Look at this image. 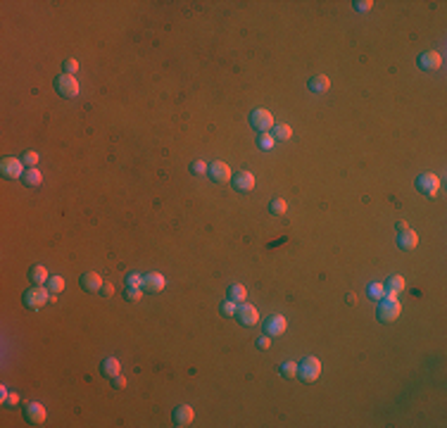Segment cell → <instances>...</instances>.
Wrapping results in <instances>:
<instances>
[{"label":"cell","mask_w":447,"mask_h":428,"mask_svg":"<svg viewBox=\"0 0 447 428\" xmlns=\"http://www.w3.org/2000/svg\"><path fill=\"white\" fill-rule=\"evenodd\" d=\"M236 309H238V302H233V300H226L219 307V312H221L223 317H236Z\"/></svg>","instance_id":"obj_31"},{"label":"cell","mask_w":447,"mask_h":428,"mask_svg":"<svg viewBox=\"0 0 447 428\" xmlns=\"http://www.w3.org/2000/svg\"><path fill=\"white\" fill-rule=\"evenodd\" d=\"M193 409L188 407V404H178L176 409H174V414H171V421H174V426L184 428V426H191L193 423Z\"/></svg>","instance_id":"obj_13"},{"label":"cell","mask_w":447,"mask_h":428,"mask_svg":"<svg viewBox=\"0 0 447 428\" xmlns=\"http://www.w3.org/2000/svg\"><path fill=\"white\" fill-rule=\"evenodd\" d=\"M100 285H103V279H100L95 271H86L81 274V288H84L86 293H98Z\"/></svg>","instance_id":"obj_17"},{"label":"cell","mask_w":447,"mask_h":428,"mask_svg":"<svg viewBox=\"0 0 447 428\" xmlns=\"http://www.w3.org/2000/svg\"><path fill=\"white\" fill-rule=\"evenodd\" d=\"M419 67L423 71H435L442 67V55L435 50H426L423 55H419Z\"/></svg>","instance_id":"obj_10"},{"label":"cell","mask_w":447,"mask_h":428,"mask_svg":"<svg viewBox=\"0 0 447 428\" xmlns=\"http://www.w3.org/2000/svg\"><path fill=\"white\" fill-rule=\"evenodd\" d=\"M321 374V362L316 357H304L302 362L297 364V376L302 378L304 383H314Z\"/></svg>","instance_id":"obj_2"},{"label":"cell","mask_w":447,"mask_h":428,"mask_svg":"<svg viewBox=\"0 0 447 428\" xmlns=\"http://www.w3.org/2000/svg\"><path fill=\"white\" fill-rule=\"evenodd\" d=\"M207 169H210V164H205L202 160H195V162L191 164V171L195 176H205V174H207Z\"/></svg>","instance_id":"obj_33"},{"label":"cell","mask_w":447,"mask_h":428,"mask_svg":"<svg viewBox=\"0 0 447 428\" xmlns=\"http://www.w3.org/2000/svg\"><path fill=\"white\" fill-rule=\"evenodd\" d=\"M286 326H288L286 317L274 314V317H269L264 321V331H267V336H283V333H286Z\"/></svg>","instance_id":"obj_14"},{"label":"cell","mask_w":447,"mask_h":428,"mask_svg":"<svg viewBox=\"0 0 447 428\" xmlns=\"http://www.w3.org/2000/svg\"><path fill=\"white\" fill-rule=\"evenodd\" d=\"M400 314H402V305L397 302V298H383L378 309H376V317H378V321H383V324L397 321Z\"/></svg>","instance_id":"obj_1"},{"label":"cell","mask_w":447,"mask_h":428,"mask_svg":"<svg viewBox=\"0 0 447 428\" xmlns=\"http://www.w3.org/2000/svg\"><path fill=\"white\" fill-rule=\"evenodd\" d=\"M165 285H167L165 276H162V274H157V271H150L148 276H143V290L152 293V295L162 293V290H165Z\"/></svg>","instance_id":"obj_11"},{"label":"cell","mask_w":447,"mask_h":428,"mask_svg":"<svg viewBox=\"0 0 447 428\" xmlns=\"http://www.w3.org/2000/svg\"><path fill=\"white\" fill-rule=\"evenodd\" d=\"M48 290L62 293L65 290V279H62V276H50V279H48Z\"/></svg>","instance_id":"obj_30"},{"label":"cell","mask_w":447,"mask_h":428,"mask_svg":"<svg viewBox=\"0 0 447 428\" xmlns=\"http://www.w3.org/2000/svg\"><path fill=\"white\" fill-rule=\"evenodd\" d=\"M290 136H293V129L288 124H274V138L276 141H290Z\"/></svg>","instance_id":"obj_24"},{"label":"cell","mask_w":447,"mask_h":428,"mask_svg":"<svg viewBox=\"0 0 447 428\" xmlns=\"http://www.w3.org/2000/svg\"><path fill=\"white\" fill-rule=\"evenodd\" d=\"M46 302H50V295H48V290L43 285H31V288L24 293V305H27V309L36 312L46 305Z\"/></svg>","instance_id":"obj_4"},{"label":"cell","mask_w":447,"mask_h":428,"mask_svg":"<svg viewBox=\"0 0 447 428\" xmlns=\"http://www.w3.org/2000/svg\"><path fill=\"white\" fill-rule=\"evenodd\" d=\"M255 343H257V347H259V350H269V347H271V336H259Z\"/></svg>","instance_id":"obj_36"},{"label":"cell","mask_w":447,"mask_h":428,"mask_svg":"<svg viewBox=\"0 0 447 428\" xmlns=\"http://www.w3.org/2000/svg\"><path fill=\"white\" fill-rule=\"evenodd\" d=\"M119 369H121V364H119L117 357H105V359L100 362V374L105 378H114L119 374Z\"/></svg>","instance_id":"obj_18"},{"label":"cell","mask_w":447,"mask_h":428,"mask_svg":"<svg viewBox=\"0 0 447 428\" xmlns=\"http://www.w3.org/2000/svg\"><path fill=\"white\" fill-rule=\"evenodd\" d=\"M278 374H281L283 378H295L297 376V364L295 362H286V364H281V366H278Z\"/></svg>","instance_id":"obj_25"},{"label":"cell","mask_w":447,"mask_h":428,"mask_svg":"<svg viewBox=\"0 0 447 428\" xmlns=\"http://www.w3.org/2000/svg\"><path fill=\"white\" fill-rule=\"evenodd\" d=\"M348 302H350V305H355V302H357V295H355V293H350V295H348Z\"/></svg>","instance_id":"obj_42"},{"label":"cell","mask_w":447,"mask_h":428,"mask_svg":"<svg viewBox=\"0 0 447 428\" xmlns=\"http://www.w3.org/2000/svg\"><path fill=\"white\" fill-rule=\"evenodd\" d=\"M48 269L43 264H33L31 269H29V281H31L33 285H43V283H48Z\"/></svg>","instance_id":"obj_20"},{"label":"cell","mask_w":447,"mask_h":428,"mask_svg":"<svg viewBox=\"0 0 447 428\" xmlns=\"http://www.w3.org/2000/svg\"><path fill=\"white\" fill-rule=\"evenodd\" d=\"M367 293H369V298L371 300H383L385 298V288H383V283H371L367 288Z\"/></svg>","instance_id":"obj_27"},{"label":"cell","mask_w":447,"mask_h":428,"mask_svg":"<svg viewBox=\"0 0 447 428\" xmlns=\"http://www.w3.org/2000/svg\"><path fill=\"white\" fill-rule=\"evenodd\" d=\"M126 285H133V288H143V276H140V274H129V276H126Z\"/></svg>","instance_id":"obj_34"},{"label":"cell","mask_w":447,"mask_h":428,"mask_svg":"<svg viewBox=\"0 0 447 428\" xmlns=\"http://www.w3.org/2000/svg\"><path fill=\"white\" fill-rule=\"evenodd\" d=\"M24 416H27V421L33 423V426H43L46 423V409L38 402H29L24 407Z\"/></svg>","instance_id":"obj_12"},{"label":"cell","mask_w":447,"mask_h":428,"mask_svg":"<svg viewBox=\"0 0 447 428\" xmlns=\"http://www.w3.org/2000/svg\"><path fill=\"white\" fill-rule=\"evenodd\" d=\"M407 228H409L407 221H397V231H407Z\"/></svg>","instance_id":"obj_41"},{"label":"cell","mask_w":447,"mask_h":428,"mask_svg":"<svg viewBox=\"0 0 447 428\" xmlns=\"http://www.w3.org/2000/svg\"><path fill=\"white\" fill-rule=\"evenodd\" d=\"M383 288H385V298H397V295L404 290V279H402V276H390V279L383 283Z\"/></svg>","instance_id":"obj_19"},{"label":"cell","mask_w":447,"mask_h":428,"mask_svg":"<svg viewBox=\"0 0 447 428\" xmlns=\"http://www.w3.org/2000/svg\"><path fill=\"white\" fill-rule=\"evenodd\" d=\"M286 209H288V205H286V200H281V198H274L269 205V212L276 214V217H281V214H286Z\"/></svg>","instance_id":"obj_28"},{"label":"cell","mask_w":447,"mask_h":428,"mask_svg":"<svg viewBox=\"0 0 447 428\" xmlns=\"http://www.w3.org/2000/svg\"><path fill=\"white\" fill-rule=\"evenodd\" d=\"M416 190H419L421 195H426V198H435L438 195V190H440V179L435 174H421L419 179H416Z\"/></svg>","instance_id":"obj_6"},{"label":"cell","mask_w":447,"mask_h":428,"mask_svg":"<svg viewBox=\"0 0 447 428\" xmlns=\"http://www.w3.org/2000/svg\"><path fill=\"white\" fill-rule=\"evenodd\" d=\"M257 145H259L262 150H271L274 145H276V138L271 136V133H267V131H264V133H259V138H257Z\"/></svg>","instance_id":"obj_26"},{"label":"cell","mask_w":447,"mask_h":428,"mask_svg":"<svg viewBox=\"0 0 447 428\" xmlns=\"http://www.w3.org/2000/svg\"><path fill=\"white\" fill-rule=\"evenodd\" d=\"M236 319L245 326H255L259 321V312H257V307L248 305V302H240L236 309Z\"/></svg>","instance_id":"obj_9"},{"label":"cell","mask_w":447,"mask_h":428,"mask_svg":"<svg viewBox=\"0 0 447 428\" xmlns=\"http://www.w3.org/2000/svg\"><path fill=\"white\" fill-rule=\"evenodd\" d=\"M38 160H40V155L36 152V150H27V152L22 155V162L27 164V167H36V164H38Z\"/></svg>","instance_id":"obj_32"},{"label":"cell","mask_w":447,"mask_h":428,"mask_svg":"<svg viewBox=\"0 0 447 428\" xmlns=\"http://www.w3.org/2000/svg\"><path fill=\"white\" fill-rule=\"evenodd\" d=\"M98 293L103 295V298H112V293H114V285H112V283H103Z\"/></svg>","instance_id":"obj_38"},{"label":"cell","mask_w":447,"mask_h":428,"mask_svg":"<svg viewBox=\"0 0 447 428\" xmlns=\"http://www.w3.org/2000/svg\"><path fill=\"white\" fill-rule=\"evenodd\" d=\"M55 91L62 98H67V100H72V98L79 95V81H76L72 74H59V76L55 79Z\"/></svg>","instance_id":"obj_5"},{"label":"cell","mask_w":447,"mask_h":428,"mask_svg":"<svg viewBox=\"0 0 447 428\" xmlns=\"http://www.w3.org/2000/svg\"><path fill=\"white\" fill-rule=\"evenodd\" d=\"M17 402H19V395L17 393H7V397L3 400V407H14Z\"/></svg>","instance_id":"obj_37"},{"label":"cell","mask_w":447,"mask_h":428,"mask_svg":"<svg viewBox=\"0 0 447 428\" xmlns=\"http://www.w3.org/2000/svg\"><path fill=\"white\" fill-rule=\"evenodd\" d=\"M76 69H79V62H76V60L74 57H69V60H65V74H76Z\"/></svg>","instance_id":"obj_35"},{"label":"cell","mask_w":447,"mask_h":428,"mask_svg":"<svg viewBox=\"0 0 447 428\" xmlns=\"http://www.w3.org/2000/svg\"><path fill=\"white\" fill-rule=\"evenodd\" d=\"M250 124H252V129H257L259 133H264V131L274 129V114H271L269 110L257 107V110L250 114Z\"/></svg>","instance_id":"obj_7"},{"label":"cell","mask_w":447,"mask_h":428,"mask_svg":"<svg viewBox=\"0 0 447 428\" xmlns=\"http://www.w3.org/2000/svg\"><path fill=\"white\" fill-rule=\"evenodd\" d=\"M231 183H233V188L238 193H248V190L255 188V176H252V171H240L238 176L231 179Z\"/></svg>","instance_id":"obj_15"},{"label":"cell","mask_w":447,"mask_h":428,"mask_svg":"<svg viewBox=\"0 0 447 428\" xmlns=\"http://www.w3.org/2000/svg\"><path fill=\"white\" fill-rule=\"evenodd\" d=\"M207 176H210L214 183H226L231 181L233 176H231V169L226 162H221V160H217V162H212L210 169H207Z\"/></svg>","instance_id":"obj_8"},{"label":"cell","mask_w":447,"mask_h":428,"mask_svg":"<svg viewBox=\"0 0 447 428\" xmlns=\"http://www.w3.org/2000/svg\"><path fill=\"white\" fill-rule=\"evenodd\" d=\"M112 383H114V390H121V388L126 385V378H124V376H119V374H117V376L112 378Z\"/></svg>","instance_id":"obj_40"},{"label":"cell","mask_w":447,"mask_h":428,"mask_svg":"<svg viewBox=\"0 0 447 428\" xmlns=\"http://www.w3.org/2000/svg\"><path fill=\"white\" fill-rule=\"evenodd\" d=\"M245 298H248V290H245V285H240V283H233L229 288V300H233V302H245Z\"/></svg>","instance_id":"obj_23"},{"label":"cell","mask_w":447,"mask_h":428,"mask_svg":"<svg viewBox=\"0 0 447 428\" xmlns=\"http://www.w3.org/2000/svg\"><path fill=\"white\" fill-rule=\"evenodd\" d=\"M416 245H419V236H416V231H412V228L400 231V236H397V247H400V250H414Z\"/></svg>","instance_id":"obj_16"},{"label":"cell","mask_w":447,"mask_h":428,"mask_svg":"<svg viewBox=\"0 0 447 428\" xmlns=\"http://www.w3.org/2000/svg\"><path fill=\"white\" fill-rule=\"evenodd\" d=\"M40 181H43V174H40L36 167H29L24 174H22V183L27 186V188H36V186H40Z\"/></svg>","instance_id":"obj_21"},{"label":"cell","mask_w":447,"mask_h":428,"mask_svg":"<svg viewBox=\"0 0 447 428\" xmlns=\"http://www.w3.org/2000/svg\"><path fill=\"white\" fill-rule=\"evenodd\" d=\"M124 298L129 300V302H138V300L143 298V288H133V285H126Z\"/></svg>","instance_id":"obj_29"},{"label":"cell","mask_w":447,"mask_h":428,"mask_svg":"<svg viewBox=\"0 0 447 428\" xmlns=\"http://www.w3.org/2000/svg\"><path fill=\"white\" fill-rule=\"evenodd\" d=\"M0 174H3V179H22V174H24V162H22V157L5 155L0 160Z\"/></svg>","instance_id":"obj_3"},{"label":"cell","mask_w":447,"mask_h":428,"mask_svg":"<svg viewBox=\"0 0 447 428\" xmlns=\"http://www.w3.org/2000/svg\"><path fill=\"white\" fill-rule=\"evenodd\" d=\"M371 5H374L371 0H359V3H355V10H359V12H367Z\"/></svg>","instance_id":"obj_39"},{"label":"cell","mask_w":447,"mask_h":428,"mask_svg":"<svg viewBox=\"0 0 447 428\" xmlns=\"http://www.w3.org/2000/svg\"><path fill=\"white\" fill-rule=\"evenodd\" d=\"M329 76H323V74H319V76H312L309 79V91L312 93H323V91H329Z\"/></svg>","instance_id":"obj_22"}]
</instances>
